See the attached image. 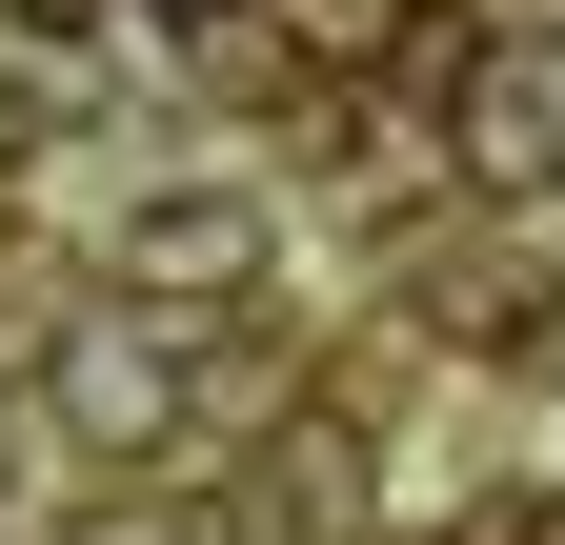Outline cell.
I'll return each mask as SVG.
<instances>
[{"instance_id": "cell-1", "label": "cell", "mask_w": 565, "mask_h": 545, "mask_svg": "<svg viewBox=\"0 0 565 545\" xmlns=\"http://www.w3.org/2000/svg\"><path fill=\"white\" fill-rule=\"evenodd\" d=\"M263 263H282V202H263V182H141V202H121V243H102V284H121V303H162V323H223Z\"/></svg>"}, {"instance_id": "cell-2", "label": "cell", "mask_w": 565, "mask_h": 545, "mask_svg": "<svg viewBox=\"0 0 565 545\" xmlns=\"http://www.w3.org/2000/svg\"><path fill=\"white\" fill-rule=\"evenodd\" d=\"M41 404H61V445H82V464H141V445H182V323H162V303H102V323H61Z\"/></svg>"}, {"instance_id": "cell-3", "label": "cell", "mask_w": 565, "mask_h": 545, "mask_svg": "<svg viewBox=\"0 0 565 545\" xmlns=\"http://www.w3.org/2000/svg\"><path fill=\"white\" fill-rule=\"evenodd\" d=\"M424 82H445V101H465V182H505V202H525V182L565 162V101L525 82V61H505V41H465V61H424Z\"/></svg>"}, {"instance_id": "cell-4", "label": "cell", "mask_w": 565, "mask_h": 545, "mask_svg": "<svg viewBox=\"0 0 565 545\" xmlns=\"http://www.w3.org/2000/svg\"><path fill=\"white\" fill-rule=\"evenodd\" d=\"M0 21H21V41H102L121 0H0Z\"/></svg>"}, {"instance_id": "cell-5", "label": "cell", "mask_w": 565, "mask_h": 545, "mask_svg": "<svg viewBox=\"0 0 565 545\" xmlns=\"http://www.w3.org/2000/svg\"><path fill=\"white\" fill-rule=\"evenodd\" d=\"M141 21H162V41H223V21H243V0H141Z\"/></svg>"}]
</instances>
